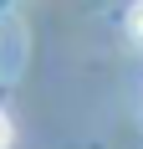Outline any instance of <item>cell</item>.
I'll return each mask as SVG.
<instances>
[{
  "label": "cell",
  "mask_w": 143,
  "mask_h": 149,
  "mask_svg": "<svg viewBox=\"0 0 143 149\" xmlns=\"http://www.w3.org/2000/svg\"><path fill=\"white\" fill-rule=\"evenodd\" d=\"M0 149H10V118L0 113Z\"/></svg>",
  "instance_id": "cell-2"
},
{
  "label": "cell",
  "mask_w": 143,
  "mask_h": 149,
  "mask_svg": "<svg viewBox=\"0 0 143 149\" xmlns=\"http://www.w3.org/2000/svg\"><path fill=\"white\" fill-rule=\"evenodd\" d=\"M128 36H133V41L143 46V0H138V5L128 10Z\"/></svg>",
  "instance_id": "cell-1"
}]
</instances>
